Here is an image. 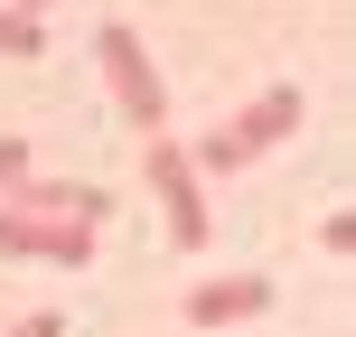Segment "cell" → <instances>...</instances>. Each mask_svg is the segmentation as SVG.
<instances>
[{
    "label": "cell",
    "mask_w": 356,
    "mask_h": 337,
    "mask_svg": "<svg viewBox=\"0 0 356 337\" xmlns=\"http://www.w3.org/2000/svg\"><path fill=\"white\" fill-rule=\"evenodd\" d=\"M300 122H309V94H300V85H263L244 113H225L216 131H197V141H188V169H197V178H225V169L263 160V150H282Z\"/></svg>",
    "instance_id": "obj_1"
},
{
    "label": "cell",
    "mask_w": 356,
    "mask_h": 337,
    "mask_svg": "<svg viewBox=\"0 0 356 337\" xmlns=\"http://www.w3.org/2000/svg\"><path fill=\"white\" fill-rule=\"evenodd\" d=\"M94 56H104L113 113H122L141 141H160V131H169V94H160V66H150L141 28H131V19H104V28H94Z\"/></svg>",
    "instance_id": "obj_2"
},
{
    "label": "cell",
    "mask_w": 356,
    "mask_h": 337,
    "mask_svg": "<svg viewBox=\"0 0 356 337\" xmlns=\"http://www.w3.org/2000/svg\"><path fill=\"white\" fill-rule=\"evenodd\" d=\"M141 178H150V197H160V215H169V244H178V253H207L216 206H207V178L188 169V141H178V131L141 141Z\"/></svg>",
    "instance_id": "obj_3"
},
{
    "label": "cell",
    "mask_w": 356,
    "mask_h": 337,
    "mask_svg": "<svg viewBox=\"0 0 356 337\" xmlns=\"http://www.w3.org/2000/svg\"><path fill=\"white\" fill-rule=\"evenodd\" d=\"M94 253V225H75V215H29L0 197V263H85Z\"/></svg>",
    "instance_id": "obj_4"
},
{
    "label": "cell",
    "mask_w": 356,
    "mask_h": 337,
    "mask_svg": "<svg viewBox=\"0 0 356 337\" xmlns=\"http://www.w3.org/2000/svg\"><path fill=\"white\" fill-rule=\"evenodd\" d=\"M263 309H272V272H207V281H188L178 319L188 328H234V319H263Z\"/></svg>",
    "instance_id": "obj_5"
},
{
    "label": "cell",
    "mask_w": 356,
    "mask_h": 337,
    "mask_svg": "<svg viewBox=\"0 0 356 337\" xmlns=\"http://www.w3.org/2000/svg\"><path fill=\"white\" fill-rule=\"evenodd\" d=\"M38 47H47V28L19 19V10H0V56H38Z\"/></svg>",
    "instance_id": "obj_6"
},
{
    "label": "cell",
    "mask_w": 356,
    "mask_h": 337,
    "mask_svg": "<svg viewBox=\"0 0 356 337\" xmlns=\"http://www.w3.org/2000/svg\"><path fill=\"white\" fill-rule=\"evenodd\" d=\"M19 178H29V141H19V131H0V197H10Z\"/></svg>",
    "instance_id": "obj_7"
},
{
    "label": "cell",
    "mask_w": 356,
    "mask_h": 337,
    "mask_svg": "<svg viewBox=\"0 0 356 337\" xmlns=\"http://www.w3.org/2000/svg\"><path fill=\"white\" fill-rule=\"evenodd\" d=\"M347 244H356V215L328 206V215H319V253H347Z\"/></svg>",
    "instance_id": "obj_8"
},
{
    "label": "cell",
    "mask_w": 356,
    "mask_h": 337,
    "mask_svg": "<svg viewBox=\"0 0 356 337\" xmlns=\"http://www.w3.org/2000/svg\"><path fill=\"white\" fill-rule=\"evenodd\" d=\"M10 337H66V309H29V319H19Z\"/></svg>",
    "instance_id": "obj_9"
},
{
    "label": "cell",
    "mask_w": 356,
    "mask_h": 337,
    "mask_svg": "<svg viewBox=\"0 0 356 337\" xmlns=\"http://www.w3.org/2000/svg\"><path fill=\"white\" fill-rule=\"evenodd\" d=\"M10 10H19V19H47V0H10Z\"/></svg>",
    "instance_id": "obj_10"
}]
</instances>
